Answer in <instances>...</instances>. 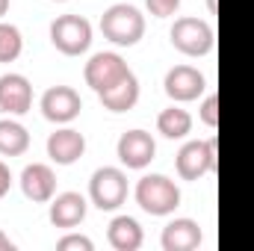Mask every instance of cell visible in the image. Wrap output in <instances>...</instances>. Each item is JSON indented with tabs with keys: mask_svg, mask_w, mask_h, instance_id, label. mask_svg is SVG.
I'll return each mask as SVG.
<instances>
[{
	"mask_svg": "<svg viewBox=\"0 0 254 251\" xmlns=\"http://www.w3.org/2000/svg\"><path fill=\"white\" fill-rule=\"evenodd\" d=\"M101 33L119 48H133L145 36V15L130 3H113L101 15Z\"/></svg>",
	"mask_w": 254,
	"mask_h": 251,
	"instance_id": "obj_1",
	"label": "cell"
},
{
	"mask_svg": "<svg viewBox=\"0 0 254 251\" xmlns=\"http://www.w3.org/2000/svg\"><path fill=\"white\" fill-rule=\"evenodd\" d=\"M136 204L151 216H169L181 204V189L166 175H145L136 184Z\"/></svg>",
	"mask_w": 254,
	"mask_h": 251,
	"instance_id": "obj_2",
	"label": "cell"
},
{
	"mask_svg": "<svg viewBox=\"0 0 254 251\" xmlns=\"http://www.w3.org/2000/svg\"><path fill=\"white\" fill-rule=\"evenodd\" d=\"M51 42L65 57H80L92 45V24L83 15H60L51 24Z\"/></svg>",
	"mask_w": 254,
	"mask_h": 251,
	"instance_id": "obj_3",
	"label": "cell"
},
{
	"mask_svg": "<svg viewBox=\"0 0 254 251\" xmlns=\"http://www.w3.org/2000/svg\"><path fill=\"white\" fill-rule=\"evenodd\" d=\"M169 36H172V45L181 54H187V57H204V54H210L213 42H216L213 27L207 21H201V18H192V15L178 18Z\"/></svg>",
	"mask_w": 254,
	"mask_h": 251,
	"instance_id": "obj_4",
	"label": "cell"
},
{
	"mask_svg": "<svg viewBox=\"0 0 254 251\" xmlns=\"http://www.w3.org/2000/svg\"><path fill=\"white\" fill-rule=\"evenodd\" d=\"M89 195L98 210H119L127 201V175L116 166H104L92 175Z\"/></svg>",
	"mask_w": 254,
	"mask_h": 251,
	"instance_id": "obj_5",
	"label": "cell"
},
{
	"mask_svg": "<svg viewBox=\"0 0 254 251\" xmlns=\"http://www.w3.org/2000/svg\"><path fill=\"white\" fill-rule=\"evenodd\" d=\"M178 175L184 181H201L204 175H210L216 169V139H207V142H187L181 151H178Z\"/></svg>",
	"mask_w": 254,
	"mask_h": 251,
	"instance_id": "obj_6",
	"label": "cell"
},
{
	"mask_svg": "<svg viewBox=\"0 0 254 251\" xmlns=\"http://www.w3.org/2000/svg\"><path fill=\"white\" fill-rule=\"evenodd\" d=\"M127 74H130L127 63L119 57V54H110V51L95 54V57L86 63V68H83L86 86H92L98 95H101V92H107L110 86H116L119 80H125Z\"/></svg>",
	"mask_w": 254,
	"mask_h": 251,
	"instance_id": "obj_7",
	"label": "cell"
},
{
	"mask_svg": "<svg viewBox=\"0 0 254 251\" xmlns=\"http://www.w3.org/2000/svg\"><path fill=\"white\" fill-rule=\"evenodd\" d=\"M83 110V101L77 95V89L71 86H51L45 95H42V113L48 122L54 125H68L80 116Z\"/></svg>",
	"mask_w": 254,
	"mask_h": 251,
	"instance_id": "obj_8",
	"label": "cell"
},
{
	"mask_svg": "<svg viewBox=\"0 0 254 251\" xmlns=\"http://www.w3.org/2000/svg\"><path fill=\"white\" fill-rule=\"evenodd\" d=\"M163 86H166V95H169L172 101L187 104V101H195V98L204 95L207 80H204V74H201L198 68H192V65H175V68H169Z\"/></svg>",
	"mask_w": 254,
	"mask_h": 251,
	"instance_id": "obj_9",
	"label": "cell"
},
{
	"mask_svg": "<svg viewBox=\"0 0 254 251\" xmlns=\"http://www.w3.org/2000/svg\"><path fill=\"white\" fill-rule=\"evenodd\" d=\"M116 154H119L122 166H127V169H145L157 154V142L145 130H127V133H122V139L116 145Z\"/></svg>",
	"mask_w": 254,
	"mask_h": 251,
	"instance_id": "obj_10",
	"label": "cell"
},
{
	"mask_svg": "<svg viewBox=\"0 0 254 251\" xmlns=\"http://www.w3.org/2000/svg\"><path fill=\"white\" fill-rule=\"evenodd\" d=\"M33 107V86L24 74H3L0 77V110L9 116H24Z\"/></svg>",
	"mask_w": 254,
	"mask_h": 251,
	"instance_id": "obj_11",
	"label": "cell"
},
{
	"mask_svg": "<svg viewBox=\"0 0 254 251\" xmlns=\"http://www.w3.org/2000/svg\"><path fill=\"white\" fill-rule=\"evenodd\" d=\"M21 192L33 204H48L57 195V175L45 163H33L21 172Z\"/></svg>",
	"mask_w": 254,
	"mask_h": 251,
	"instance_id": "obj_12",
	"label": "cell"
},
{
	"mask_svg": "<svg viewBox=\"0 0 254 251\" xmlns=\"http://www.w3.org/2000/svg\"><path fill=\"white\" fill-rule=\"evenodd\" d=\"M83 154H86V139H83L80 130L63 127V130H57V133L48 136V157H51L57 166H71V163H77Z\"/></svg>",
	"mask_w": 254,
	"mask_h": 251,
	"instance_id": "obj_13",
	"label": "cell"
},
{
	"mask_svg": "<svg viewBox=\"0 0 254 251\" xmlns=\"http://www.w3.org/2000/svg\"><path fill=\"white\" fill-rule=\"evenodd\" d=\"M48 219L54 228H77L83 219H86V198L80 192H63V195H54L51 198V210H48Z\"/></svg>",
	"mask_w": 254,
	"mask_h": 251,
	"instance_id": "obj_14",
	"label": "cell"
},
{
	"mask_svg": "<svg viewBox=\"0 0 254 251\" xmlns=\"http://www.w3.org/2000/svg\"><path fill=\"white\" fill-rule=\"evenodd\" d=\"M201 246V225L192 219H175L163 228V249L166 251H195Z\"/></svg>",
	"mask_w": 254,
	"mask_h": 251,
	"instance_id": "obj_15",
	"label": "cell"
},
{
	"mask_svg": "<svg viewBox=\"0 0 254 251\" xmlns=\"http://www.w3.org/2000/svg\"><path fill=\"white\" fill-rule=\"evenodd\" d=\"M98 98H101L104 110H110V113H127V110H133L136 101H139V80H136V74L130 71L125 80H119L116 86H110Z\"/></svg>",
	"mask_w": 254,
	"mask_h": 251,
	"instance_id": "obj_16",
	"label": "cell"
},
{
	"mask_svg": "<svg viewBox=\"0 0 254 251\" xmlns=\"http://www.w3.org/2000/svg\"><path fill=\"white\" fill-rule=\"evenodd\" d=\"M107 240L116 251H136L142 246V228L133 216H116L107 228Z\"/></svg>",
	"mask_w": 254,
	"mask_h": 251,
	"instance_id": "obj_17",
	"label": "cell"
},
{
	"mask_svg": "<svg viewBox=\"0 0 254 251\" xmlns=\"http://www.w3.org/2000/svg\"><path fill=\"white\" fill-rule=\"evenodd\" d=\"M30 148L27 127L15 119H0V154L3 157H21Z\"/></svg>",
	"mask_w": 254,
	"mask_h": 251,
	"instance_id": "obj_18",
	"label": "cell"
},
{
	"mask_svg": "<svg viewBox=\"0 0 254 251\" xmlns=\"http://www.w3.org/2000/svg\"><path fill=\"white\" fill-rule=\"evenodd\" d=\"M157 130L166 136V139H184L192 130V116L181 107H169L157 116Z\"/></svg>",
	"mask_w": 254,
	"mask_h": 251,
	"instance_id": "obj_19",
	"label": "cell"
},
{
	"mask_svg": "<svg viewBox=\"0 0 254 251\" xmlns=\"http://www.w3.org/2000/svg\"><path fill=\"white\" fill-rule=\"evenodd\" d=\"M24 51V39L21 30L15 24H3L0 21V63H15Z\"/></svg>",
	"mask_w": 254,
	"mask_h": 251,
	"instance_id": "obj_20",
	"label": "cell"
},
{
	"mask_svg": "<svg viewBox=\"0 0 254 251\" xmlns=\"http://www.w3.org/2000/svg\"><path fill=\"white\" fill-rule=\"evenodd\" d=\"M198 116H201V122H204L207 127L216 130V127H219V95H207L204 104H201V113H198Z\"/></svg>",
	"mask_w": 254,
	"mask_h": 251,
	"instance_id": "obj_21",
	"label": "cell"
},
{
	"mask_svg": "<svg viewBox=\"0 0 254 251\" xmlns=\"http://www.w3.org/2000/svg\"><path fill=\"white\" fill-rule=\"evenodd\" d=\"M145 6H148V12H151L154 18H169V15L178 12L181 0H145Z\"/></svg>",
	"mask_w": 254,
	"mask_h": 251,
	"instance_id": "obj_22",
	"label": "cell"
},
{
	"mask_svg": "<svg viewBox=\"0 0 254 251\" xmlns=\"http://www.w3.org/2000/svg\"><path fill=\"white\" fill-rule=\"evenodd\" d=\"M57 249L60 251H92V240L89 237H80V234H71V237H63L60 243H57Z\"/></svg>",
	"mask_w": 254,
	"mask_h": 251,
	"instance_id": "obj_23",
	"label": "cell"
},
{
	"mask_svg": "<svg viewBox=\"0 0 254 251\" xmlns=\"http://www.w3.org/2000/svg\"><path fill=\"white\" fill-rule=\"evenodd\" d=\"M9 187H12V175H9V166L0 160V198L9 192Z\"/></svg>",
	"mask_w": 254,
	"mask_h": 251,
	"instance_id": "obj_24",
	"label": "cell"
},
{
	"mask_svg": "<svg viewBox=\"0 0 254 251\" xmlns=\"http://www.w3.org/2000/svg\"><path fill=\"white\" fill-rule=\"evenodd\" d=\"M0 251H15V243H12L3 231H0Z\"/></svg>",
	"mask_w": 254,
	"mask_h": 251,
	"instance_id": "obj_25",
	"label": "cell"
},
{
	"mask_svg": "<svg viewBox=\"0 0 254 251\" xmlns=\"http://www.w3.org/2000/svg\"><path fill=\"white\" fill-rule=\"evenodd\" d=\"M6 12H9V0H0V18H3Z\"/></svg>",
	"mask_w": 254,
	"mask_h": 251,
	"instance_id": "obj_26",
	"label": "cell"
},
{
	"mask_svg": "<svg viewBox=\"0 0 254 251\" xmlns=\"http://www.w3.org/2000/svg\"><path fill=\"white\" fill-rule=\"evenodd\" d=\"M207 6H210V12H216V0H207Z\"/></svg>",
	"mask_w": 254,
	"mask_h": 251,
	"instance_id": "obj_27",
	"label": "cell"
},
{
	"mask_svg": "<svg viewBox=\"0 0 254 251\" xmlns=\"http://www.w3.org/2000/svg\"><path fill=\"white\" fill-rule=\"evenodd\" d=\"M57 3H65V0H57Z\"/></svg>",
	"mask_w": 254,
	"mask_h": 251,
	"instance_id": "obj_28",
	"label": "cell"
}]
</instances>
